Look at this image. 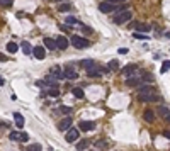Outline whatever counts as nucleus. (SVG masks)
Masks as SVG:
<instances>
[{
    "label": "nucleus",
    "instance_id": "1",
    "mask_svg": "<svg viewBox=\"0 0 170 151\" xmlns=\"http://www.w3.org/2000/svg\"><path fill=\"white\" fill-rule=\"evenodd\" d=\"M138 99L141 100V102H155V100H158V94H157V90H155L153 87L143 85V87L138 90Z\"/></svg>",
    "mask_w": 170,
    "mask_h": 151
},
{
    "label": "nucleus",
    "instance_id": "2",
    "mask_svg": "<svg viewBox=\"0 0 170 151\" xmlns=\"http://www.w3.org/2000/svg\"><path fill=\"white\" fill-rule=\"evenodd\" d=\"M109 71V68H102L99 65H92V66L87 68V77H90V78H95V77H102V73H107Z\"/></svg>",
    "mask_w": 170,
    "mask_h": 151
},
{
    "label": "nucleus",
    "instance_id": "3",
    "mask_svg": "<svg viewBox=\"0 0 170 151\" xmlns=\"http://www.w3.org/2000/svg\"><path fill=\"white\" fill-rule=\"evenodd\" d=\"M70 42H72L77 49H85V48L90 46V42L87 41L85 37H80V36H73L72 39H70Z\"/></svg>",
    "mask_w": 170,
    "mask_h": 151
},
{
    "label": "nucleus",
    "instance_id": "4",
    "mask_svg": "<svg viewBox=\"0 0 170 151\" xmlns=\"http://www.w3.org/2000/svg\"><path fill=\"white\" fill-rule=\"evenodd\" d=\"M131 12L129 10H121V12H117L116 14V17L112 19V21L116 22V24H124V22H129L131 21Z\"/></svg>",
    "mask_w": 170,
    "mask_h": 151
},
{
    "label": "nucleus",
    "instance_id": "5",
    "mask_svg": "<svg viewBox=\"0 0 170 151\" xmlns=\"http://www.w3.org/2000/svg\"><path fill=\"white\" fill-rule=\"evenodd\" d=\"M78 136H80V129H77V127L66 129V143H75L78 139Z\"/></svg>",
    "mask_w": 170,
    "mask_h": 151
},
{
    "label": "nucleus",
    "instance_id": "6",
    "mask_svg": "<svg viewBox=\"0 0 170 151\" xmlns=\"http://www.w3.org/2000/svg\"><path fill=\"white\" fill-rule=\"evenodd\" d=\"M117 4H112V2H102L101 5H99V10L104 12V14H111V12H116L117 9Z\"/></svg>",
    "mask_w": 170,
    "mask_h": 151
},
{
    "label": "nucleus",
    "instance_id": "7",
    "mask_svg": "<svg viewBox=\"0 0 170 151\" xmlns=\"http://www.w3.org/2000/svg\"><path fill=\"white\" fill-rule=\"evenodd\" d=\"M78 129L80 131H94L95 129V122L94 121H80Z\"/></svg>",
    "mask_w": 170,
    "mask_h": 151
},
{
    "label": "nucleus",
    "instance_id": "8",
    "mask_svg": "<svg viewBox=\"0 0 170 151\" xmlns=\"http://www.w3.org/2000/svg\"><path fill=\"white\" fill-rule=\"evenodd\" d=\"M141 83V77H136V75H129V77H128L126 78V85L128 87H136V85H139Z\"/></svg>",
    "mask_w": 170,
    "mask_h": 151
},
{
    "label": "nucleus",
    "instance_id": "9",
    "mask_svg": "<svg viewBox=\"0 0 170 151\" xmlns=\"http://www.w3.org/2000/svg\"><path fill=\"white\" fill-rule=\"evenodd\" d=\"M49 75H53L56 80H61V78H65V70H61L60 66H53L49 70Z\"/></svg>",
    "mask_w": 170,
    "mask_h": 151
},
{
    "label": "nucleus",
    "instance_id": "10",
    "mask_svg": "<svg viewBox=\"0 0 170 151\" xmlns=\"http://www.w3.org/2000/svg\"><path fill=\"white\" fill-rule=\"evenodd\" d=\"M70 126H72V117H70V115H66L65 119H61L58 122V129L60 131H66V129H70Z\"/></svg>",
    "mask_w": 170,
    "mask_h": 151
},
{
    "label": "nucleus",
    "instance_id": "11",
    "mask_svg": "<svg viewBox=\"0 0 170 151\" xmlns=\"http://www.w3.org/2000/svg\"><path fill=\"white\" fill-rule=\"evenodd\" d=\"M32 53H34V58H36V60H44V56H46L44 46H34Z\"/></svg>",
    "mask_w": 170,
    "mask_h": 151
},
{
    "label": "nucleus",
    "instance_id": "12",
    "mask_svg": "<svg viewBox=\"0 0 170 151\" xmlns=\"http://www.w3.org/2000/svg\"><path fill=\"white\" fill-rule=\"evenodd\" d=\"M68 39L65 36H60V37H56V44H58V49H66L68 48Z\"/></svg>",
    "mask_w": 170,
    "mask_h": 151
},
{
    "label": "nucleus",
    "instance_id": "13",
    "mask_svg": "<svg viewBox=\"0 0 170 151\" xmlns=\"http://www.w3.org/2000/svg\"><path fill=\"white\" fill-rule=\"evenodd\" d=\"M65 78H68V80H77L78 78V73L75 71L73 68H66V70H65Z\"/></svg>",
    "mask_w": 170,
    "mask_h": 151
},
{
    "label": "nucleus",
    "instance_id": "14",
    "mask_svg": "<svg viewBox=\"0 0 170 151\" xmlns=\"http://www.w3.org/2000/svg\"><path fill=\"white\" fill-rule=\"evenodd\" d=\"M44 46L48 49H58V44H56V39H49V37H44Z\"/></svg>",
    "mask_w": 170,
    "mask_h": 151
},
{
    "label": "nucleus",
    "instance_id": "15",
    "mask_svg": "<svg viewBox=\"0 0 170 151\" xmlns=\"http://www.w3.org/2000/svg\"><path fill=\"white\" fill-rule=\"evenodd\" d=\"M14 121H16V126L19 129H22V126H24V117H22L21 112H14Z\"/></svg>",
    "mask_w": 170,
    "mask_h": 151
},
{
    "label": "nucleus",
    "instance_id": "16",
    "mask_svg": "<svg viewBox=\"0 0 170 151\" xmlns=\"http://www.w3.org/2000/svg\"><path fill=\"white\" fill-rule=\"evenodd\" d=\"M138 70V65H128V66H124V70H122V73L126 75V77H129V75H133L134 71Z\"/></svg>",
    "mask_w": 170,
    "mask_h": 151
},
{
    "label": "nucleus",
    "instance_id": "17",
    "mask_svg": "<svg viewBox=\"0 0 170 151\" xmlns=\"http://www.w3.org/2000/svg\"><path fill=\"white\" fill-rule=\"evenodd\" d=\"M72 95H73L75 99H84V97H85L84 90L80 89V87H77V89H73V90H72Z\"/></svg>",
    "mask_w": 170,
    "mask_h": 151
},
{
    "label": "nucleus",
    "instance_id": "18",
    "mask_svg": "<svg viewBox=\"0 0 170 151\" xmlns=\"http://www.w3.org/2000/svg\"><path fill=\"white\" fill-rule=\"evenodd\" d=\"M107 68H109V71H117V70H119V61H117V60H112V61H109Z\"/></svg>",
    "mask_w": 170,
    "mask_h": 151
},
{
    "label": "nucleus",
    "instance_id": "19",
    "mask_svg": "<svg viewBox=\"0 0 170 151\" xmlns=\"http://www.w3.org/2000/svg\"><path fill=\"white\" fill-rule=\"evenodd\" d=\"M21 44H22V51H24V54H31V53H32L31 42H27V41H24V42H21Z\"/></svg>",
    "mask_w": 170,
    "mask_h": 151
},
{
    "label": "nucleus",
    "instance_id": "20",
    "mask_svg": "<svg viewBox=\"0 0 170 151\" xmlns=\"http://www.w3.org/2000/svg\"><path fill=\"white\" fill-rule=\"evenodd\" d=\"M153 119H155V114H153V110H145V121L146 122H153Z\"/></svg>",
    "mask_w": 170,
    "mask_h": 151
},
{
    "label": "nucleus",
    "instance_id": "21",
    "mask_svg": "<svg viewBox=\"0 0 170 151\" xmlns=\"http://www.w3.org/2000/svg\"><path fill=\"white\" fill-rule=\"evenodd\" d=\"M17 49H19V46H17L16 42H7V51L9 53L14 54V53H17Z\"/></svg>",
    "mask_w": 170,
    "mask_h": 151
},
{
    "label": "nucleus",
    "instance_id": "22",
    "mask_svg": "<svg viewBox=\"0 0 170 151\" xmlns=\"http://www.w3.org/2000/svg\"><path fill=\"white\" fill-rule=\"evenodd\" d=\"M12 141H21V131H12L10 134H9Z\"/></svg>",
    "mask_w": 170,
    "mask_h": 151
},
{
    "label": "nucleus",
    "instance_id": "23",
    "mask_svg": "<svg viewBox=\"0 0 170 151\" xmlns=\"http://www.w3.org/2000/svg\"><path fill=\"white\" fill-rule=\"evenodd\" d=\"M170 70V60H167V61H163V65H162V68H160V73L163 75V73H167Z\"/></svg>",
    "mask_w": 170,
    "mask_h": 151
},
{
    "label": "nucleus",
    "instance_id": "24",
    "mask_svg": "<svg viewBox=\"0 0 170 151\" xmlns=\"http://www.w3.org/2000/svg\"><path fill=\"white\" fill-rule=\"evenodd\" d=\"M48 95H49V97H58V95H60L58 87H51V89L48 90Z\"/></svg>",
    "mask_w": 170,
    "mask_h": 151
},
{
    "label": "nucleus",
    "instance_id": "25",
    "mask_svg": "<svg viewBox=\"0 0 170 151\" xmlns=\"http://www.w3.org/2000/svg\"><path fill=\"white\" fill-rule=\"evenodd\" d=\"M58 10L60 12H68V10H72V5H70V4H60Z\"/></svg>",
    "mask_w": 170,
    "mask_h": 151
},
{
    "label": "nucleus",
    "instance_id": "26",
    "mask_svg": "<svg viewBox=\"0 0 170 151\" xmlns=\"http://www.w3.org/2000/svg\"><path fill=\"white\" fill-rule=\"evenodd\" d=\"M89 144H90L89 139H84V141H80L78 144H77V148H78V150H85V148H89Z\"/></svg>",
    "mask_w": 170,
    "mask_h": 151
},
{
    "label": "nucleus",
    "instance_id": "27",
    "mask_svg": "<svg viewBox=\"0 0 170 151\" xmlns=\"http://www.w3.org/2000/svg\"><path fill=\"white\" fill-rule=\"evenodd\" d=\"M92 65H94L92 60H82V61H80V66L82 68H89V66H92Z\"/></svg>",
    "mask_w": 170,
    "mask_h": 151
},
{
    "label": "nucleus",
    "instance_id": "28",
    "mask_svg": "<svg viewBox=\"0 0 170 151\" xmlns=\"http://www.w3.org/2000/svg\"><path fill=\"white\" fill-rule=\"evenodd\" d=\"M58 112H61V114H68V112H72V109H70V107H66V105H60V107H58Z\"/></svg>",
    "mask_w": 170,
    "mask_h": 151
},
{
    "label": "nucleus",
    "instance_id": "29",
    "mask_svg": "<svg viewBox=\"0 0 170 151\" xmlns=\"http://www.w3.org/2000/svg\"><path fill=\"white\" fill-rule=\"evenodd\" d=\"M0 7H12V0H0Z\"/></svg>",
    "mask_w": 170,
    "mask_h": 151
},
{
    "label": "nucleus",
    "instance_id": "30",
    "mask_svg": "<svg viewBox=\"0 0 170 151\" xmlns=\"http://www.w3.org/2000/svg\"><path fill=\"white\" fill-rule=\"evenodd\" d=\"M66 24H68V26H73V24H78V19H75V17H66Z\"/></svg>",
    "mask_w": 170,
    "mask_h": 151
},
{
    "label": "nucleus",
    "instance_id": "31",
    "mask_svg": "<svg viewBox=\"0 0 170 151\" xmlns=\"http://www.w3.org/2000/svg\"><path fill=\"white\" fill-rule=\"evenodd\" d=\"M29 141V136H27V132H21V143H27Z\"/></svg>",
    "mask_w": 170,
    "mask_h": 151
},
{
    "label": "nucleus",
    "instance_id": "32",
    "mask_svg": "<svg viewBox=\"0 0 170 151\" xmlns=\"http://www.w3.org/2000/svg\"><path fill=\"white\" fill-rule=\"evenodd\" d=\"M134 37H136V39H145V41L148 39V36H146V34H139V32H134Z\"/></svg>",
    "mask_w": 170,
    "mask_h": 151
},
{
    "label": "nucleus",
    "instance_id": "33",
    "mask_svg": "<svg viewBox=\"0 0 170 151\" xmlns=\"http://www.w3.org/2000/svg\"><path fill=\"white\" fill-rule=\"evenodd\" d=\"M82 31H84V34H92V27H87V26H82Z\"/></svg>",
    "mask_w": 170,
    "mask_h": 151
},
{
    "label": "nucleus",
    "instance_id": "34",
    "mask_svg": "<svg viewBox=\"0 0 170 151\" xmlns=\"http://www.w3.org/2000/svg\"><path fill=\"white\" fill-rule=\"evenodd\" d=\"M136 29H138V31H148V26H143V24H136Z\"/></svg>",
    "mask_w": 170,
    "mask_h": 151
},
{
    "label": "nucleus",
    "instance_id": "35",
    "mask_svg": "<svg viewBox=\"0 0 170 151\" xmlns=\"http://www.w3.org/2000/svg\"><path fill=\"white\" fill-rule=\"evenodd\" d=\"M97 148H99V150H101V148H107V144H106V143H104V141H99V143H97Z\"/></svg>",
    "mask_w": 170,
    "mask_h": 151
},
{
    "label": "nucleus",
    "instance_id": "36",
    "mask_svg": "<svg viewBox=\"0 0 170 151\" xmlns=\"http://www.w3.org/2000/svg\"><path fill=\"white\" fill-rule=\"evenodd\" d=\"M29 150H32V151L34 150H41V144H31L29 146Z\"/></svg>",
    "mask_w": 170,
    "mask_h": 151
},
{
    "label": "nucleus",
    "instance_id": "37",
    "mask_svg": "<svg viewBox=\"0 0 170 151\" xmlns=\"http://www.w3.org/2000/svg\"><path fill=\"white\" fill-rule=\"evenodd\" d=\"M5 61H7V56L4 53H0V63H5Z\"/></svg>",
    "mask_w": 170,
    "mask_h": 151
},
{
    "label": "nucleus",
    "instance_id": "38",
    "mask_svg": "<svg viewBox=\"0 0 170 151\" xmlns=\"http://www.w3.org/2000/svg\"><path fill=\"white\" fill-rule=\"evenodd\" d=\"M160 112H162V115H167V114H169V109H165V107H162V109H160Z\"/></svg>",
    "mask_w": 170,
    "mask_h": 151
},
{
    "label": "nucleus",
    "instance_id": "39",
    "mask_svg": "<svg viewBox=\"0 0 170 151\" xmlns=\"http://www.w3.org/2000/svg\"><path fill=\"white\" fill-rule=\"evenodd\" d=\"M107 2H112V4H121V2H126V0H107Z\"/></svg>",
    "mask_w": 170,
    "mask_h": 151
},
{
    "label": "nucleus",
    "instance_id": "40",
    "mask_svg": "<svg viewBox=\"0 0 170 151\" xmlns=\"http://www.w3.org/2000/svg\"><path fill=\"white\" fill-rule=\"evenodd\" d=\"M126 53H128L126 48H121V49H119V54H126Z\"/></svg>",
    "mask_w": 170,
    "mask_h": 151
},
{
    "label": "nucleus",
    "instance_id": "41",
    "mask_svg": "<svg viewBox=\"0 0 170 151\" xmlns=\"http://www.w3.org/2000/svg\"><path fill=\"white\" fill-rule=\"evenodd\" d=\"M163 136H165V138H169V139H170V132H169V131H165V132H163Z\"/></svg>",
    "mask_w": 170,
    "mask_h": 151
},
{
    "label": "nucleus",
    "instance_id": "42",
    "mask_svg": "<svg viewBox=\"0 0 170 151\" xmlns=\"http://www.w3.org/2000/svg\"><path fill=\"white\" fill-rule=\"evenodd\" d=\"M165 119H167V122H170V114H167V115H165Z\"/></svg>",
    "mask_w": 170,
    "mask_h": 151
},
{
    "label": "nucleus",
    "instance_id": "43",
    "mask_svg": "<svg viewBox=\"0 0 170 151\" xmlns=\"http://www.w3.org/2000/svg\"><path fill=\"white\" fill-rule=\"evenodd\" d=\"M5 83V82H4V78H2V77H0V85H4Z\"/></svg>",
    "mask_w": 170,
    "mask_h": 151
}]
</instances>
